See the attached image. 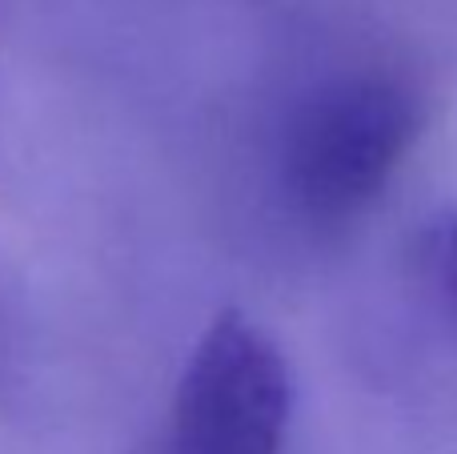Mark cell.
<instances>
[{
    "mask_svg": "<svg viewBox=\"0 0 457 454\" xmlns=\"http://www.w3.org/2000/svg\"><path fill=\"white\" fill-rule=\"evenodd\" d=\"M426 129V97L394 72H349L293 109L281 141V189L309 225L361 217Z\"/></svg>",
    "mask_w": 457,
    "mask_h": 454,
    "instance_id": "obj_1",
    "label": "cell"
},
{
    "mask_svg": "<svg viewBox=\"0 0 457 454\" xmlns=\"http://www.w3.org/2000/svg\"><path fill=\"white\" fill-rule=\"evenodd\" d=\"M293 374L241 310H221L193 346L157 454H281Z\"/></svg>",
    "mask_w": 457,
    "mask_h": 454,
    "instance_id": "obj_2",
    "label": "cell"
},
{
    "mask_svg": "<svg viewBox=\"0 0 457 454\" xmlns=\"http://www.w3.org/2000/svg\"><path fill=\"white\" fill-rule=\"evenodd\" d=\"M426 273H429V286L437 290V302L457 318V209L429 230Z\"/></svg>",
    "mask_w": 457,
    "mask_h": 454,
    "instance_id": "obj_3",
    "label": "cell"
}]
</instances>
